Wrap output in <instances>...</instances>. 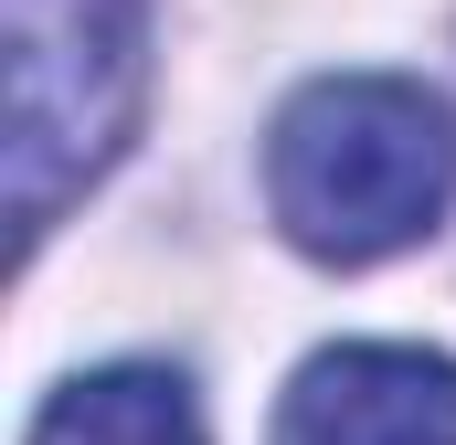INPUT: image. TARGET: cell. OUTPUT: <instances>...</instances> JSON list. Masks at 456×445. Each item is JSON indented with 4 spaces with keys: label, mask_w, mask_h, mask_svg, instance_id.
Wrapping results in <instances>:
<instances>
[{
    "label": "cell",
    "mask_w": 456,
    "mask_h": 445,
    "mask_svg": "<svg viewBox=\"0 0 456 445\" xmlns=\"http://www.w3.org/2000/svg\"><path fill=\"white\" fill-rule=\"evenodd\" d=\"M276 445H456V360L393 339L319 350L276 403Z\"/></svg>",
    "instance_id": "3"
},
{
    "label": "cell",
    "mask_w": 456,
    "mask_h": 445,
    "mask_svg": "<svg viewBox=\"0 0 456 445\" xmlns=\"http://www.w3.org/2000/svg\"><path fill=\"white\" fill-rule=\"evenodd\" d=\"M11 32V244L32 255L53 213L138 127V0H0Z\"/></svg>",
    "instance_id": "2"
},
{
    "label": "cell",
    "mask_w": 456,
    "mask_h": 445,
    "mask_svg": "<svg viewBox=\"0 0 456 445\" xmlns=\"http://www.w3.org/2000/svg\"><path fill=\"white\" fill-rule=\"evenodd\" d=\"M21 445H202V403H191V382H181V371L117 360V371L64 382Z\"/></svg>",
    "instance_id": "4"
},
{
    "label": "cell",
    "mask_w": 456,
    "mask_h": 445,
    "mask_svg": "<svg viewBox=\"0 0 456 445\" xmlns=\"http://www.w3.org/2000/svg\"><path fill=\"white\" fill-rule=\"evenodd\" d=\"M265 202L297 255L319 265H371L436 233L456 202V117L446 96L403 75H330L276 117L265 149Z\"/></svg>",
    "instance_id": "1"
}]
</instances>
